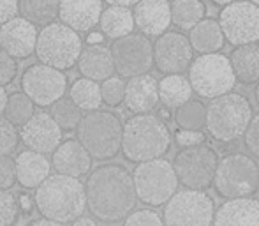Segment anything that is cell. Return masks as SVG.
I'll use <instances>...</instances> for the list:
<instances>
[{
	"instance_id": "51",
	"label": "cell",
	"mask_w": 259,
	"mask_h": 226,
	"mask_svg": "<svg viewBox=\"0 0 259 226\" xmlns=\"http://www.w3.org/2000/svg\"><path fill=\"white\" fill-rule=\"evenodd\" d=\"M211 2H213L215 6H222V7H226V6H229V4L236 2V0H211Z\"/></svg>"
},
{
	"instance_id": "6",
	"label": "cell",
	"mask_w": 259,
	"mask_h": 226,
	"mask_svg": "<svg viewBox=\"0 0 259 226\" xmlns=\"http://www.w3.org/2000/svg\"><path fill=\"white\" fill-rule=\"evenodd\" d=\"M211 185L222 198H249L259 189V166L247 154H228L219 159Z\"/></svg>"
},
{
	"instance_id": "39",
	"label": "cell",
	"mask_w": 259,
	"mask_h": 226,
	"mask_svg": "<svg viewBox=\"0 0 259 226\" xmlns=\"http://www.w3.org/2000/svg\"><path fill=\"white\" fill-rule=\"evenodd\" d=\"M18 74V64L16 58L7 55L2 48H0V87L6 89L9 83H13V80Z\"/></svg>"
},
{
	"instance_id": "21",
	"label": "cell",
	"mask_w": 259,
	"mask_h": 226,
	"mask_svg": "<svg viewBox=\"0 0 259 226\" xmlns=\"http://www.w3.org/2000/svg\"><path fill=\"white\" fill-rule=\"evenodd\" d=\"M123 103L133 113H150L159 104V82L152 74H140L125 83Z\"/></svg>"
},
{
	"instance_id": "41",
	"label": "cell",
	"mask_w": 259,
	"mask_h": 226,
	"mask_svg": "<svg viewBox=\"0 0 259 226\" xmlns=\"http://www.w3.org/2000/svg\"><path fill=\"white\" fill-rule=\"evenodd\" d=\"M243 141H245L247 150L252 156L259 158V113L256 117H252L249 127H247V131L243 133Z\"/></svg>"
},
{
	"instance_id": "16",
	"label": "cell",
	"mask_w": 259,
	"mask_h": 226,
	"mask_svg": "<svg viewBox=\"0 0 259 226\" xmlns=\"http://www.w3.org/2000/svg\"><path fill=\"white\" fill-rule=\"evenodd\" d=\"M20 140L28 150L39 154H52L55 148L62 143V129L52 119L50 113L39 111L34 113L18 131Z\"/></svg>"
},
{
	"instance_id": "18",
	"label": "cell",
	"mask_w": 259,
	"mask_h": 226,
	"mask_svg": "<svg viewBox=\"0 0 259 226\" xmlns=\"http://www.w3.org/2000/svg\"><path fill=\"white\" fill-rule=\"evenodd\" d=\"M103 0H58L60 23L74 32H90L99 23Z\"/></svg>"
},
{
	"instance_id": "3",
	"label": "cell",
	"mask_w": 259,
	"mask_h": 226,
	"mask_svg": "<svg viewBox=\"0 0 259 226\" xmlns=\"http://www.w3.org/2000/svg\"><path fill=\"white\" fill-rule=\"evenodd\" d=\"M171 133L166 122L152 113H141L127 119L122 127V154L131 163L159 159L169 150Z\"/></svg>"
},
{
	"instance_id": "29",
	"label": "cell",
	"mask_w": 259,
	"mask_h": 226,
	"mask_svg": "<svg viewBox=\"0 0 259 226\" xmlns=\"http://www.w3.org/2000/svg\"><path fill=\"white\" fill-rule=\"evenodd\" d=\"M171 23L182 30H191L194 25L205 20L206 7L203 0H173L169 4Z\"/></svg>"
},
{
	"instance_id": "53",
	"label": "cell",
	"mask_w": 259,
	"mask_h": 226,
	"mask_svg": "<svg viewBox=\"0 0 259 226\" xmlns=\"http://www.w3.org/2000/svg\"><path fill=\"white\" fill-rule=\"evenodd\" d=\"M250 4H254V6H257L259 7V0H249Z\"/></svg>"
},
{
	"instance_id": "23",
	"label": "cell",
	"mask_w": 259,
	"mask_h": 226,
	"mask_svg": "<svg viewBox=\"0 0 259 226\" xmlns=\"http://www.w3.org/2000/svg\"><path fill=\"white\" fill-rule=\"evenodd\" d=\"M16 168V182L25 189H37L39 184L50 177L52 171V161L45 154L34 150H23L14 159Z\"/></svg>"
},
{
	"instance_id": "37",
	"label": "cell",
	"mask_w": 259,
	"mask_h": 226,
	"mask_svg": "<svg viewBox=\"0 0 259 226\" xmlns=\"http://www.w3.org/2000/svg\"><path fill=\"white\" fill-rule=\"evenodd\" d=\"M18 202L9 191L0 189V226H13L18 219Z\"/></svg>"
},
{
	"instance_id": "13",
	"label": "cell",
	"mask_w": 259,
	"mask_h": 226,
	"mask_svg": "<svg viewBox=\"0 0 259 226\" xmlns=\"http://www.w3.org/2000/svg\"><path fill=\"white\" fill-rule=\"evenodd\" d=\"M217 21L224 41L231 43L233 48L259 41V7L249 0H236L222 7Z\"/></svg>"
},
{
	"instance_id": "32",
	"label": "cell",
	"mask_w": 259,
	"mask_h": 226,
	"mask_svg": "<svg viewBox=\"0 0 259 226\" xmlns=\"http://www.w3.org/2000/svg\"><path fill=\"white\" fill-rule=\"evenodd\" d=\"M178 129L184 131H203L206 122V106L201 101L189 99L185 104L175 110L173 115Z\"/></svg>"
},
{
	"instance_id": "4",
	"label": "cell",
	"mask_w": 259,
	"mask_h": 226,
	"mask_svg": "<svg viewBox=\"0 0 259 226\" xmlns=\"http://www.w3.org/2000/svg\"><path fill=\"white\" fill-rule=\"evenodd\" d=\"M252 117V104L243 94L228 92L210 101L205 127L213 140L231 143L243 136Z\"/></svg>"
},
{
	"instance_id": "2",
	"label": "cell",
	"mask_w": 259,
	"mask_h": 226,
	"mask_svg": "<svg viewBox=\"0 0 259 226\" xmlns=\"http://www.w3.org/2000/svg\"><path fill=\"white\" fill-rule=\"evenodd\" d=\"M34 203L45 219L62 224L72 223L87 209L83 182L60 173L50 175L35 189Z\"/></svg>"
},
{
	"instance_id": "28",
	"label": "cell",
	"mask_w": 259,
	"mask_h": 226,
	"mask_svg": "<svg viewBox=\"0 0 259 226\" xmlns=\"http://www.w3.org/2000/svg\"><path fill=\"white\" fill-rule=\"evenodd\" d=\"M192 96L191 83L184 74H166L159 82V101L167 110H177Z\"/></svg>"
},
{
	"instance_id": "52",
	"label": "cell",
	"mask_w": 259,
	"mask_h": 226,
	"mask_svg": "<svg viewBox=\"0 0 259 226\" xmlns=\"http://www.w3.org/2000/svg\"><path fill=\"white\" fill-rule=\"evenodd\" d=\"M254 96H256V99H257V103H259V82H257V85H256V90H254Z\"/></svg>"
},
{
	"instance_id": "38",
	"label": "cell",
	"mask_w": 259,
	"mask_h": 226,
	"mask_svg": "<svg viewBox=\"0 0 259 226\" xmlns=\"http://www.w3.org/2000/svg\"><path fill=\"white\" fill-rule=\"evenodd\" d=\"M123 226H164L162 217L150 209L133 210L123 219Z\"/></svg>"
},
{
	"instance_id": "12",
	"label": "cell",
	"mask_w": 259,
	"mask_h": 226,
	"mask_svg": "<svg viewBox=\"0 0 259 226\" xmlns=\"http://www.w3.org/2000/svg\"><path fill=\"white\" fill-rule=\"evenodd\" d=\"M109 52L115 72H118L120 78L147 74L154 65V45L143 34H129L115 39Z\"/></svg>"
},
{
	"instance_id": "14",
	"label": "cell",
	"mask_w": 259,
	"mask_h": 226,
	"mask_svg": "<svg viewBox=\"0 0 259 226\" xmlns=\"http://www.w3.org/2000/svg\"><path fill=\"white\" fill-rule=\"evenodd\" d=\"M67 89V76L62 71L45 64H34L21 76V92L35 106H52L55 101L64 97Z\"/></svg>"
},
{
	"instance_id": "40",
	"label": "cell",
	"mask_w": 259,
	"mask_h": 226,
	"mask_svg": "<svg viewBox=\"0 0 259 226\" xmlns=\"http://www.w3.org/2000/svg\"><path fill=\"white\" fill-rule=\"evenodd\" d=\"M14 184H16L14 159L9 156H0V189L9 191Z\"/></svg>"
},
{
	"instance_id": "15",
	"label": "cell",
	"mask_w": 259,
	"mask_h": 226,
	"mask_svg": "<svg viewBox=\"0 0 259 226\" xmlns=\"http://www.w3.org/2000/svg\"><path fill=\"white\" fill-rule=\"evenodd\" d=\"M192 64V48L187 35L164 32L154 43V65L166 74H184Z\"/></svg>"
},
{
	"instance_id": "25",
	"label": "cell",
	"mask_w": 259,
	"mask_h": 226,
	"mask_svg": "<svg viewBox=\"0 0 259 226\" xmlns=\"http://www.w3.org/2000/svg\"><path fill=\"white\" fill-rule=\"evenodd\" d=\"M228 58L236 82L243 85H252L259 82V45L252 43V45L236 46Z\"/></svg>"
},
{
	"instance_id": "22",
	"label": "cell",
	"mask_w": 259,
	"mask_h": 226,
	"mask_svg": "<svg viewBox=\"0 0 259 226\" xmlns=\"http://www.w3.org/2000/svg\"><path fill=\"white\" fill-rule=\"evenodd\" d=\"M211 226H259V198H235L224 202L213 214Z\"/></svg>"
},
{
	"instance_id": "42",
	"label": "cell",
	"mask_w": 259,
	"mask_h": 226,
	"mask_svg": "<svg viewBox=\"0 0 259 226\" xmlns=\"http://www.w3.org/2000/svg\"><path fill=\"white\" fill-rule=\"evenodd\" d=\"M205 133L203 131H184L178 129L177 134H175V143L182 148L187 147H194V145H201L205 141Z\"/></svg>"
},
{
	"instance_id": "47",
	"label": "cell",
	"mask_w": 259,
	"mask_h": 226,
	"mask_svg": "<svg viewBox=\"0 0 259 226\" xmlns=\"http://www.w3.org/2000/svg\"><path fill=\"white\" fill-rule=\"evenodd\" d=\"M28 226H64L62 223H57V221H52V219H45V217H41V219H35L32 221Z\"/></svg>"
},
{
	"instance_id": "49",
	"label": "cell",
	"mask_w": 259,
	"mask_h": 226,
	"mask_svg": "<svg viewBox=\"0 0 259 226\" xmlns=\"http://www.w3.org/2000/svg\"><path fill=\"white\" fill-rule=\"evenodd\" d=\"M6 103H7V92H6V89H4V87H0V117L4 115Z\"/></svg>"
},
{
	"instance_id": "48",
	"label": "cell",
	"mask_w": 259,
	"mask_h": 226,
	"mask_svg": "<svg viewBox=\"0 0 259 226\" xmlns=\"http://www.w3.org/2000/svg\"><path fill=\"white\" fill-rule=\"evenodd\" d=\"M87 41H89L90 45H101V43H103V34H101V32H92Z\"/></svg>"
},
{
	"instance_id": "46",
	"label": "cell",
	"mask_w": 259,
	"mask_h": 226,
	"mask_svg": "<svg viewBox=\"0 0 259 226\" xmlns=\"http://www.w3.org/2000/svg\"><path fill=\"white\" fill-rule=\"evenodd\" d=\"M108 2L109 6H122V7H131V6H136L140 0H104Z\"/></svg>"
},
{
	"instance_id": "8",
	"label": "cell",
	"mask_w": 259,
	"mask_h": 226,
	"mask_svg": "<svg viewBox=\"0 0 259 226\" xmlns=\"http://www.w3.org/2000/svg\"><path fill=\"white\" fill-rule=\"evenodd\" d=\"M131 175L136 198L148 207H162L178 191L173 165L162 158L140 163Z\"/></svg>"
},
{
	"instance_id": "34",
	"label": "cell",
	"mask_w": 259,
	"mask_h": 226,
	"mask_svg": "<svg viewBox=\"0 0 259 226\" xmlns=\"http://www.w3.org/2000/svg\"><path fill=\"white\" fill-rule=\"evenodd\" d=\"M35 104L25 96L23 92H14L7 96L6 110H4V119L9 120L13 126H23L32 115H34Z\"/></svg>"
},
{
	"instance_id": "27",
	"label": "cell",
	"mask_w": 259,
	"mask_h": 226,
	"mask_svg": "<svg viewBox=\"0 0 259 226\" xmlns=\"http://www.w3.org/2000/svg\"><path fill=\"white\" fill-rule=\"evenodd\" d=\"M101 32L109 39H120L123 35L133 34L134 30V18L133 11L129 7L122 6H109L108 9H103L99 18Z\"/></svg>"
},
{
	"instance_id": "26",
	"label": "cell",
	"mask_w": 259,
	"mask_h": 226,
	"mask_svg": "<svg viewBox=\"0 0 259 226\" xmlns=\"http://www.w3.org/2000/svg\"><path fill=\"white\" fill-rule=\"evenodd\" d=\"M189 43H191L192 52H198L201 55L206 53H217L224 46V35L219 27L217 20L205 18L198 25L189 30Z\"/></svg>"
},
{
	"instance_id": "5",
	"label": "cell",
	"mask_w": 259,
	"mask_h": 226,
	"mask_svg": "<svg viewBox=\"0 0 259 226\" xmlns=\"http://www.w3.org/2000/svg\"><path fill=\"white\" fill-rule=\"evenodd\" d=\"M122 120L116 113L108 110L89 111L81 117L76 133L90 158L108 161L118 156L122 148Z\"/></svg>"
},
{
	"instance_id": "24",
	"label": "cell",
	"mask_w": 259,
	"mask_h": 226,
	"mask_svg": "<svg viewBox=\"0 0 259 226\" xmlns=\"http://www.w3.org/2000/svg\"><path fill=\"white\" fill-rule=\"evenodd\" d=\"M76 64L83 78H89L92 82H104L115 72L111 52L103 45H90L83 48Z\"/></svg>"
},
{
	"instance_id": "7",
	"label": "cell",
	"mask_w": 259,
	"mask_h": 226,
	"mask_svg": "<svg viewBox=\"0 0 259 226\" xmlns=\"http://www.w3.org/2000/svg\"><path fill=\"white\" fill-rule=\"evenodd\" d=\"M81 50L83 45L78 32L58 21L46 25L37 34L35 55L39 58V64H45L48 67L58 71L74 67Z\"/></svg>"
},
{
	"instance_id": "9",
	"label": "cell",
	"mask_w": 259,
	"mask_h": 226,
	"mask_svg": "<svg viewBox=\"0 0 259 226\" xmlns=\"http://www.w3.org/2000/svg\"><path fill=\"white\" fill-rule=\"evenodd\" d=\"M189 83L192 92L206 99H215L233 92L235 89V74H233L229 58L222 53H206L199 55L189 65Z\"/></svg>"
},
{
	"instance_id": "30",
	"label": "cell",
	"mask_w": 259,
	"mask_h": 226,
	"mask_svg": "<svg viewBox=\"0 0 259 226\" xmlns=\"http://www.w3.org/2000/svg\"><path fill=\"white\" fill-rule=\"evenodd\" d=\"M69 97L71 101L79 108L81 111H96L101 110V87L97 82H92L89 78H78L72 83L71 90H69Z\"/></svg>"
},
{
	"instance_id": "45",
	"label": "cell",
	"mask_w": 259,
	"mask_h": 226,
	"mask_svg": "<svg viewBox=\"0 0 259 226\" xmlns=\"http://www.w3.org/2000/svg\"><path fill=\"white\" fill-rule=\"evenodd\" d=\"M72 226H97L96 219L94 217H89V216H79L72 221Z\"/></svg>"
},
{
	"instance_id": "1",
	"label": "cell",
	"mask_w": 259,
	"mask_h": 226,
	"mask_svg": "<svg viewBox=\"0 0 259 226\" xmlns=\"http://www.w3.org/2000/svg\"><path fill=\"white\" fill-rule=\"evenodd\" d=\"M83 187L90 214L103 223L123 221L136 207L133 175L122 165H103L92 170Z\"/></svg>"
},
{
	"instance_id": "36",
	"label": "cell",
	"mask_w": 259,
	"mask_h": 226,
	"mask_svg": "<svg viewBox=\"0 0 259 226\" xmlns=\"http://www.w3.org/2000/svg\"><path fill=\"white\" fill-rule=\"evenodd\" d=\"M18 143H20V134L16 126L0 117V156H9L11 152L16 150Z\"/></svg>"
},
{
	"instance_id": "44",
	"label": "cell",
	"mask_w": 259,
	"mask_h": 226,
	"mask_svg": "<svg viewBox=\"0 0 259 226\" xmlns=\"http://www.w3.org/2000/svg\"><path fill=\"white\" fill-rule=\"evenodd\" d=\"M16 202H18V209L23 210V212H30V210H32V200H30V196L21 195L20 198H16Z\"/></svg>"
},
{
	"instance_id": "31",
	"label": "cell",
	"mask_w": 259,
	"mask_h": 226,
	"mask_svg": "<svg viewBox=\"0 0 259 226\" xmlns=\"http://www.w3.org/2000/svg\"><path fill=\"white\" fill-rule=\"evenodd\" d=\"M21 18L28 20L32 25L53 23L58 16V0H18Z\"/></svg>"
},
{
	"instance_id": "43",
	"label": "cell",
	"mask_w": 259,
	"mask_h": 226,
	"mask_svg": "<svg viewBox=\"0 0 259 226\" xmlns=\"http://www.w3.org/2000/svg\"><path fill=\"white\" fill-rule=\"evenodd\" d=\"M20 13L18 0H0V25L13 20Z\"/></svg>"
},
{
	"instance_id": "10",
	"label": "cell",
	"mask_w": 259,
	"mask_h": 226,
	"mask_svg": "<svg viewBox=\"0 0 259 226\" xmlns=\"http://www.w3.org/2000/svg\"><path fill=\"white\" fill-rule=\"evenodd\" d=\"M213 198L206 191L182 189L164 203V226H211Z\"/></svg>"
},
{
	"instance_id": "11",
	"label": "cell",
	"mask_w": 259,
	"mask_h": 226,
	"mask_svg": "<svg viewBox=\"0 0 259 226\" xmlns=\"http://www.w3.org/2000/svg\"><path fill=\"white\" fill-rule=\"evenodd\" d=\"M217 163V152L208 145L201 143L182 148L175 156V161L171 165H173L175 175L178 178V184H182L185 189L206 191L213 182Z\"/></svg>"
},
{
	"instance_id": "50",
	"label": "cell",
	"mask_w": 259,
	"mask_h": 226,
	"mask_svg": "<svg viewBox=\"0 0 259 226\" xmlns=\"http://www.w3.org/2000/svg\"><path fill=\"white\" fill-rule=\"evenodd\" d=\"M157 117H159V119L162 120V122H166L167 119H171V113H169V110H167V108H162V110L159 111V115H157Z\"/></svg>"
},
{
	"instance_id": "17",
	"label": "cell",
	"mask_w": 259,
	"mask_h": 226,
	"mask_svg": "<svg viewBox=\"0 0 259 226\" xmlns=\"http://www.w3.org/2000/svg\"><path fill=\"white\" fill-rule=\"evenodd\" d=\"M37 34L35 25L16 16L0 25V48L13 58H27L35 52Z\"/></svg>"
},
{
	"instance_id": "20",
	"label": "cell",
	"mask_w": 259,
	"mask_h": 226,
	"mask_svg": "<svg viewBox=\"0 0 259 226\" xmlns=\"http://www.w3.org/2000/svg\"><path fill=\"white\" fill-rule=\"evenodd\" d=\"M52 154V166L60 175L79 178L92 168V158L78 140L62 141Z\"/></svg>"
},
{
	"instance_id": "19",
	"label": "cell",
	"mask_w": 259,
	"mask_h": 226,
	"mask_svg": "<svg viewBox=\"0 0 259 226\" xmlns=\"http://www.w3.org/2000/svg\"><path fill=\"white\" fill-rule=\"evenodd\" d=\"M134 27L145 37H159L171 25V11L167 0H140L134 6Z\"/></svg>"
},
{
	"instance_id": "33",
	"label": "cell",
	"mask_w": 259,
	"mask_h": 226,
	"mask_svg": "<svg viewBox=\"0 0 259 226\" xmlns=\"http://www.w3.org/2000/svg\"><path fill=\"white\" fill-rule=\"evenodd\" d=\"M50 115L52 119L57 122V126L60 127L62 131H72L78 127L79 120H81L83 113L71 101V97H60L58 101L50 106Z\"/></svg>"
},
{
	"instance_id": "35",
	"label": "cell",
	"mask_w": 259,
	"mask_h": 226,
	"mask_svg": "<svg viewBox=\"0 0 259 226\" xmlns=\"http://www.w3.org/2000/svg\"><path fill=\"white\" fill-rule=\"evenodd\" d=\"M101 99L109 108H116L123 103V94H125V82L120 76H109L101 83Z\"/></svg>"
}]
</instances>
